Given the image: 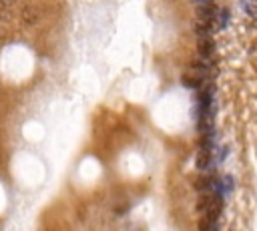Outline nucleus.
<instances>
[{
    "mask_svg": "<svg viewBox=\"0 0 257 231\" xmlns=\"http://www.w3.org/2000/svg\"><path fill=\"white\" fill-rule=\"evenodd\" d=\"M199 78L197 77H189V75H183V84L187 86V88H199Z\"/></svg>",
    "mask_w": 257,
    "mask_h": 231,
    "instance_id": "f03ea898",
    "label": "nucleus"
},
{
    "mask_svg": "<svg viewBox=\"0 0 257 231\" xmlns=\"http://www.w3.org/2000/svg\"><path fill=\"white\" fill-rule=\"evenodd\" d=\"M199 53H201L203 59H209V57H211V53H213V42H211L209 34H201V38H199Z\"/></svg>",
    "mask_w": 257,
    "mask_h": 231,
    "instance_id": "f257e3e1",
    "label": "nucleus"
}]
</instances>
